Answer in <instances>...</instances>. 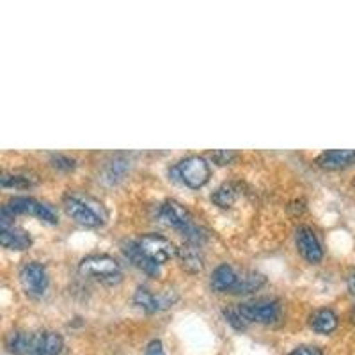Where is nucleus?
Returning <instances> with one entry per match:
<instances>
[{"mask_svg":"<svg viewBox=\"0 0 355 355\" xmlns=\"http://www.w3.org/2000/svg\"><path fill=\"white\" fill-rule=\"evenodd\" d=\"M64 341L57 332H12L8 338V350L15 355H59Z\"/></svg>","mask_w":355,"mask_h":355,"instance_id":"obj_1","label":"nucleus"},{"mask_svg":"<svg viewBox=\"0 0 355 355\" xmlns=\"http://www.w3.org/2000/svg\"><path fill=\"white\" fill-rule=\"evenodd\" d=\"M66 214L78 222L80 226L85 227H100L105 224L107 220V210L105 206L101 205L98 199L91 198L87 194H80V192H69L64 196L62 201Z\"/></svg>","mask_w":355,"mask_h":355,"instance_id":"obj_2","label":"nucleus"},{"mask_svg":"<svg viewBox=\"0 0 355 355\" xmlns=\"http://www.w3.org/2000/svg\"><path fill=\"white\" fill-rule=\"evenodd\" d=\"M78 272L82 277L93 279L103 284H116L121 281V265L107 254H91L85 256L78 263Z\"/></svg>","mask_w":355,"mask_h":355,"instance_id":"obj_3","label":"nucleus"},{"mask_svg":"<svg viewBox=\"0 0 355 355\" xmlns=\"http://www.w3.org/2000/svg\"><path fill=\"white\" fill-rule=\"evenodd\" d=\"M17 215H33L40 220L49 222V224H57L59 215L52 206L44 205L34 198H15L2 206L0 211V222H11Z\"/></svg>","mask_w":355,"mask_h":355,"instance_id":"obj_4","label":"nucleus"},{"mask_svg":"<svg viewBox=\"0 0 355 355\" xmlns=\"http://www.w3.org/2000/svg\"><path fill=\"white\" fill-rule=\"evenodd\" d=\"M171 173L176 176L174 180H180V182L185 183L190 189H201V187H205L208 183V180L211 176L210 164L202 157H198V155L187 157Z\"/></svg>","mask_w":355,"mask_h":355,"instance_id":"obj_5","label":"nucleus"},{"mask_svg":"<svg viewBox=\"0 0 355 355\" xmlns=\"http://www.w3.org/2000/svg\"><path fill=\"white\" fill-rule=\"evenodd\" d=\"M137 245L142 254L158 266L167 263L169 259H173L178 252V249L174 247V243L171 240L155 233L144 234L141 240H137Z\"/></svg>","mask_w":355,"mask_h":355,"instance_id":"obj_6","label":"nucleus"},{"mask_svg":"<svg viewBox=\"0 0 355 355\" xmlns=\"http://www.w3.org/2000/svg\"><path fill=\"white\" fill-rule=\"evenodd\" d=\"M239 311L247 320V323L256 322L268 325V323L277 322L281 316V306L274 299H256L250 302L239 304Z\"/></svg>","mask_w":355,"mask_h":355,"instance_id":"obj_7","label":"nucleus"},{"mask_svg":"<svg viewBox=\"0 0 355 355\" xmlns=\"http://www.w3.org/2000/svg\"><path fill=\"white\" fill-rule=\"evenodd\" d=\"M20 283L31 297H43L49 288V274L41 263L27 261L20 268Z\"/></svg>","mask_w":355,"mask_h":355,"instance_id":"obj_8","label":"nucleus"},{"mask_svg":"<svg viewBox=\"0 0 355 355\" xmlns=\"http://www.w3.org/2000/svg\"><path fill=\"white\" fill-rule=\"evenodd\" d=\"M178 300L176 291H162V293H153L148 288H137L133 295V302L135 306L141 307L146 313H160L173 306Z\"/></svg>","mask_w":355,"mask_h":355,"instance_id":"obj_9","label":"nucleus"},{"mask_svg":"<svg viewBox=\"0 0 355 355\" xmlns=\"http://www.w3.org/2000/svg\"><path fill=\"white\" fill-rule=\"evenodd\" d=\"M160 218L166 222L167 226L182 231V233H185L192 224H196L185 206L180 205L178 201H173V199H169V201L160 206Z\"/></svg>","mask_w":355,"mask_h":355,"instance_id":"obj_10","label":"nucleus"},{"mask_svg":"<svg viewBox=\"0 0 355 355\" xmlns=\"http://www.w3.org/2000/svg\"><path fill=\"white\" fill-rule=\"evenodd\" d=\"M295 239H297V247H299V252L307 259L309 263H320L323 258V249L320 245L318 236L315 234V231L307 226H300L295 233Z\"/></svg>","mask_w":355,"mask_h":355,"instance_id":"obj_11","label":"nucleus"},{"mask_svg":"<svg viewBox=\"0 0 355 355\" xmlns=\"http://www.w3.org/2000/svg\"><path fill=\"white\" fill-rule=\"evenodd\" d=\"M0 243L4 249L25 250L31 247L33 239L27 231L17 227L12 222H0Z\"/></svg>","mask_w":355,"mask_h":355,"instance_id":"obj_12","label":"nucleus"},{"mask_svg":"<svg viewBox=\"0 0 355 355\" xmlns=\"http://www.w3.org/2000/svg\"><path fill=\"white\" fill-rule=\"evenodd\" d=\"M316 164L323 169H345L355 164V150H331L318 155Z\"/></svg>","mask_w":355,"mask_h":355,"instance_id":"obj_13","label":"nucleus"},{"mask_svg":"<svg viewBox=\"0 0 355 355\" xmlns=\"http://www.w3.org/2000/svg\"><path fill=\"white\" fill-rule=\"evenodd\" d=\"M239 281V272H234V268L227 263H222L211 274V288L217 293H233L234 284Z\"/></svg>","mask_w":355,"mask_h":355,"instance_id":"obj_14","label":"nucleus"},{"mask_svg":"<svg viewBox=\"0 0 355 355\" xmlns=\"http://www.w3.org/2000/svg\"><path fill=\"white\" fill-rule=\"evenodd\" d=\"M178 259L182 263V266L185 268L189 274H199L205 268V259H202L201 252H199L198 245H192V243L187 242L185 245H182L176 252Z\"/></svg>","mask_w":355,"mask_h":355,"instance_id":"obj_15","label":"nucleus"},{"mask_svg":"<svg viewBox=\"0 0 355 355\" xmlns=\"http://www.w3.org/2000/svg\"><path fill=\"white\" fill-rule=\"evenodd\" d=\"M309 325L318 334H331L338 327V315L332 309L323 307L309 316Z\"/></svg>","mask_w":355,"mask_h":355,"instance_id":"obj_16","label":"nucleus"},{"mask_svg":"<svg viewBox=\"0 0 355 355\" xmlns=\"http://www.w3.org/2000/svg\"><path fill=\"white\" fill-rule=\"evenodd\" d=\"M123 252H125V256L133 263V265L137 266V268H141V270L146 272L148 275H158V272H160V266L155 265L153 261H150V259L142 254L141 249H139V245H137V242L126 243L125 249H123Z\"/></svg>","mask_w":355,"mask_h":355,"instance_id":"obj_17","label":"nucleus"},{"mask_svg":"<svg viewBox=\"0 0 355 355\" xmlns=\"http://www.w3.org/2000/svg\"><path fill=\"white\" fill-rule=\"evenodd\" d=\"M266 277L263 274H258V272L247 270L239 274V281L234 284L233 295H245L252 293V291H258L259 288L265 286Z\"/></svg>","mask_w":355,"mask_h":355,"instance_id":"obj_18","label":"nucleus"},{"mask_svg":"<svg viewBox=\"0 0 355 355\" xmlns=\"http://www.w3.org/2000/svg\"><path fill=\"white\" fill-rule=\"evenodd\" d=\"M211 201L217 206H220V208H230L236 201V189L231 183L218 187L214 192V196H211Z\"/></svg>","mask_w":355,"mask_h":355,"instance_id":"obj_19","label":"nucleus"},{"mask_svg":"<svg viewBox=\"0 0 355 355\" xmlns=\"http://www.w3.org/2000/svg\"><path fill=\"white\" fill-rule=\"evenodd\" d=\"M33 185V180L24 176V174H4L2 176V187H6V189H28Z\"/></svg>","mask_w":355,"mask_h":355,"instance_id":"obj_20","label":"nucleus"},{"mask_svg":"<svg viewBox=\"0 0 355 355\" xmlns=\"http://www.w3.org/2000/svg\"><path fill=\"white\" fill-rule=\"evenodd\" d=\"M224 316H226L227 322H230L236 331H243V329L247 327V320L243 318L242 313L239 311V307H227V309H224Z\"/></svg>","mask_w":355,"mask_h":355,"instance_id":"obj_21","label":"nucleus"},{"mask_svg":"<svg viewBox=\"0 0 355 355\" xmlns=\"http://www.w3.org/2000/svg\"><path fill=\"white\" fill-rule=\"evenodd\" d=\"M50 164H52L53 167H57V169L62 171H69L75 167V160L69 157H64V155H53V157L50 158Z\"/></svg>","mask_w":355,"mask_h":355,"instance_id":"obj_22","label":"nucleus"},{"mask_svg":"<svg viewBox=\"0 0 355 355\" xmlns=\"http://www.w3.org/2000/svg\"><path fill=\"white\" fill-rule=\"evenodd\" d=\"M234 158H236V153H233V151L220 150L211 153V160H214L215 164H218V166H227V164H231Z\"/></svg>","mask_w":355,"mask_h":355,"instance_id":"obj_23","label":"nucleus"},{"mask_svg":"<svg viewBox=\"0 0 355 355\" xmlns=\"http://www.w3.org/2000/svg\"><path fill=\"white\" fill-rule=\"evenodd\" d=\"M290 355H323V352L316 347H299L290 352Z\"/></svg>","mask_w":355,"mask_h":355,"instance_id":"obj_24","label":"nucleus"},{"mask_svg":"<svg viewBox=\"0 0 355 355\" xmlns=\"http://www.w3.org/2000/svg\"><path fill=\"white\" fill-rule=\"evenodd\" d=\"M146 355H166L164 354V347H162V343L158 341V339H155V341H151V343L148 345V348H146Z\"/></svg>","mask_w":355,"mask_h":355,"instance_id":"obj_25","label":"nucleus"},{"mask_svg":"<svg viewBox=\"0 0 355 355\" xmlns=\"http://www.w3.org/2000/svg\"><path fill=\"white\" fill-rule=\"evenodd\" d=\"M347 284H348V291H350L352 295H355V266L350 270V274H348Z\"/></svg>","mask_w":355,"mask_h":355,"instance_id":"obj_26","label":"nucleus"},{"mask_svg":"<svg viewBox=\"0 0 355 355\" xmlns=\"http://www.w3.org/2000/svg\"><path fill=\"white\" fill-rule=\"evenodd\" d=\"M352 320H354V323H355V306H354V311H352Z\"/></svg>","mask_w":355,"mask_h":355,"instance_id":"obj_27","label":"nucleus"}]
</instances>
